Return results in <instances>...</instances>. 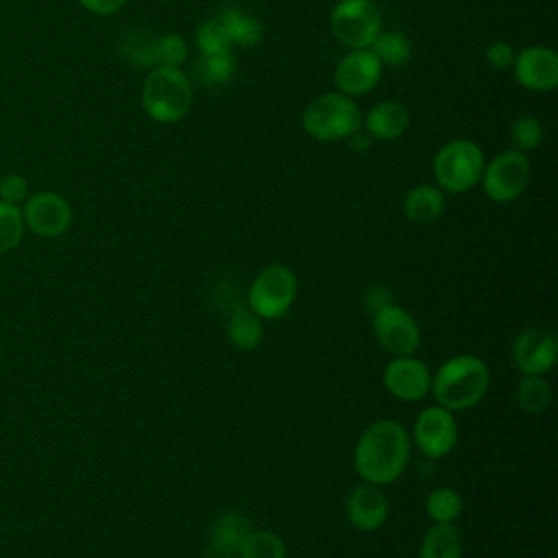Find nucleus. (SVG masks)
I'll return each instance as SVG.
<instances>
[{"label": "nucleus", "instance_id": "a211bd4d", "mask_svg": "<svg viewBox=\"0 0 558 558\" xmlns=\"http://www.w3.org/2000/svg\"><path fill=\"white\" fill-rule=\"evenodd\" d=\"M403 214L414 225H432L445 211V194L438 185L421 183L405 192L403 196Z\"/></svg>", "mask_w": 558, "mask_h": 558}, {"label": "nucleus", "instance_id": "4c0bfd02", "mask_svg": "<svg viewBox=\"0 0 558 558\" xmlns=\"http://www.w3.org/2000/svg\"><path fill=\"white\" fill-rule=\"evenodd\" d=\"M201 558H235V554H231V551H227V549H220V547H216V545H207V547L203 549Z\"/></svg>", "mask_w": 558, "mask_h": 558}, {"label": "nucleus", "instance_id": "dca6fc26", "mask_svg": "<svg viewBox=\"0 0 558 558\" xmlns=\"http://www.w3.org/2000/svg\"><path fill=\"white\" fill-rule=\"evenodd\" d=\"M344 512H347L349 523L355 530H360V532H375V530H379L388 521L390 506H388V499H386L381 486L368 484V482H360L347 495Z\"/></svg>", "mask_w": 558, "mask_h": 558}, {"label": "nucleus", "instance_id": "f8f14e48", "mask_svg": "<svg viewBox=\"0 0 558 558\" xmlns=\"http://www.w3.org/2000/svg\"><path fill=\"white\" fill-rule=\"evenodd\" d=\"M510 355L521 375H545L558 362V340L545 327H527L512 340Z\"/></svg>", "mask_w": 558, "mask_h": 558}, {"label": "nucleus", "instance_id": "72a5a7b5", "mask_svg": "<svg viewBox=\"0 0 558 558\" xmlns=\"http://www.w3.org/2000/svg\"><path fill=\"white\" fill-rule=\"evenodd\" d=\"M514 48L508 44V41H504V39H497V41H493L488 48H486V63L493 68V70H497V72H504V70H508V68H512V61H514Z\"/></svg>", "mask_w": 558, "mask_h": 558}, {"label": "nucleus", "instance_id": "9d476101", "mask_svg": "<svg viewBox=\"0 0 558 558\" xmlns=\"http://www.w3.org/2000/svg\"><path fill=\"white\" fill-rule=\"evenodd\" d=\"M410 440L427 460L449 456L458 442V423L453 412L438 403L423 408L414 418Z\"/></svg>", "mask_w": 558, "mask_h": 558}, {"label": "nucleus", "instance_id": "f704fd0d", "mask_svg": "<svg viewBox=\"0 0 558 558\" xmlns=\"http://www.w3.org/2000/svg\"><path fill=\"white\" fill-rule=\"evenodd\" d=\"M388 303H395V296H392V292H390L386 286L375 283V286H368V288H366V292H364V310H366L368 314L381 310V307L388 305Z\"/></svg>", "mask_w": 558, "mask_h": 558}, {"label": "nucleus", "instance_id": "20e7f679", "mask_svg": "<svg viewBox=\"0 0 558 558\" xmlns=\"http://www.w3.org/2000/svg\"><path fill=\"white\" fill-rule=\"evenodd\" d=\"M301 124L305 133L318 142H338L360 131L362 111L351 96L325 92L303 109Z\"/></svg>", "mask_w": 558, "mask_h": 558}, {"label": "nucleus", "instance_id": "7ed1b4c3", "mask_svg": "<svg viewBox=\"0 0 558 558\" xmlns=\"http://www.w3.org/2000/svg\"><path fill=\"white\" fill-rule=\"evenodd\" d=\"M194 102V89L181 68H150L142 87V107L155 122L172 124L183 120Z\"/></svg>", "mask_w": 558, "mask_h": 558}, {"label": "nucleus", "instance_id": "412c9836", "mask_svg": "<svg viewBox=\"0 0 558 558\" xmlns=\"http://www.w3.org/2000/svg\"><path fill=\"white\" fill-rule=\"evenodd\" d=\"M218 22L222 24L231 44L238 46H257L264 39V24L248 11L240 7H227L220 11Z\"/></svg>", "mask_w": 558, "mask_h": 558}, {"label": "nucleus", "instance_id": "1a4fd4ad", "mask_svg": "<svg viewBox=\"0 0 558 558\" xmlns=\"http://www.w3.org/2000/svg\"><path fill=\"white\" fill-rule=\"evenodd\" d=\"M371 327L377 344L392 357L414 355L421 347V329L416 318L397 301L373 312Z\"/></svg>", "mask_w": 558, "mask_h": 558}, {"label": "nucleus", "instance_id": "e433bc0d", "mask_svg": "<svg viewBox=\"0 0 558 558\" xmlns=\"http://www.w3.org/2000/svg\"><path fill=\"white\" fill-rule=\"evenodd\" d=\"M349 144H351V148L355 153H366L371 148V137L366 133H357L355 131L353 135H349Z\"/></svg>", "mask_w": 558, "mask_h": 558}, {"label": "nucleus", "instance_id": "6e6552de", "mask_svg": "<svg viewBox=\"0 0 558 558\" xmlns=\"http://www.w3.org/2000/svg\"><path fill=\"white\" fill-rule=\"evenodd\" d=\"M532 166L525 153L506 148L497 153L488 163H484L480 183L493 203H512L517 201L530 183Z\"/></svg>", "mask_w": 558, "mask_h": 558}, {"label": "nucleus", "instance_id": "bb28decb", "mask_svg": "<svg viewBox=\"0 0 558 558\" xmlns=\"http://www.w3.org/2000/svg\"><path fill=\"white\" fill-rule=\"evenodd\" d=\"M288 549L279 534L270 530H251L242 541L235 558H286Z\"/></svg>", "mask_w": 558, "mask_h": 558}, {"label": "nucleus", "instance_id": "c85d7f7f", "mask_svg": "<svg viewBox=\"0 0 558 558\" xmlns=\"http://www.w3.org/2000/svg\"><path fill=\"white\" fill-rule=\"evenodd\" d=\"M508 135H510V144L514 150L527 153V150H534L541 146L543 126H541L538 118H534V116H519L512 120Z\"/></svg>", "mask_w": 558, "mask_h": 558}, {"label": "nucleus", "instance_id": "f3484780", "mask_svg": "<svg viewBox=\"0 0 558 558\" xmlns=\"http://www.w3.org/2000/svg\"><path fill=\"white\" fill-rule=\"evenodd\" d=\"M362 124L371 140L392 142L408 131L410 111L401 100H381L368 109L366 118H362Z\"/></svg>", "mask_w": 558, "mask_h": 558}, {"label": "nucleus", "instance_id": "cd10ccee", "mask_svg": "<svg viewBox=\"0 0 558 558\" xmlns=\"http://www.w3.org/2000/svg\"><path fill=\"white\" fill-rule=\"evenodd\" d=\"M24 218L20 205H9L0 201V255L13 251L24 238Z\"/></svg>", "mask_w": 558, "mask_h": 558}, {"label": "nucleus", "instance_id": "2f4dec72", "mask_svg": "<svg viewBox=\"0 0 558 558\" xmlns=\"http://www.w3.org/2000/svg\"><path fill=\"white\" fill-rule=\"evenodd\" d=\"M235 63L231 54H216V57H203L198 63V76L205 85H225L233 78Z\"/></svg>", "mask_w": 558, "mask_h": 558}, {"label": "nucleus", "instance_id": "423d86ee", "mask_svg": "<svg viewBox=\"0 0 558 558\" xmlns=\"http://www.w3.org/2000/svg\"><path fill=\"white\" fill-rule=\"evenodd\" d=\"M296 275L286 264L264 266L248 286L246 305L262 320H277L288 314L296 299Z\"/></svg>", "mask_w": 558, "mask_h": 558}, {"label": "nucleus", "instance_id": "5701e85b", "mask_svg": "<svg viewBox=\"0 0 558 558\" xmlns=\"http://www.w3.org/2000/svg\"><path fill=\"white\" fill-rule=\"evenodd\" d=\"M251 530H253V525L242 512H225L211 523L209 545H216L220 549L235 554Z\"/></svg>", "mask_w": 558, "mask_h": 558}, {"label": "nucleus", "instance_id": "c9c22d12", "mask_svg": "<svg viewBox=\"0 0 558 558\" xmlns=\"http://www.w3.org/2000/svg\"><path fill=\"white\" fill-rule=\"evenodd\" d=\"M76 2L94 15H113L126 4V0H76Z\"/></svg>", "mask_w": 558, "mask_h": 558}, {"label": "nucleus", "instance_id": "0eeeda50", "mask_svg": "<svg viewBox=\"0 0 558 558\" xmlns=\"http://www.w3.org/2000/svg\"><path fill=\"white\" fill-rule=\"evenodd\" d=\"M331 35L347 48H371L381 33V13L373 0H338L329 13Z\"/></svg>", "mask_w": 558, "mask_h": 558}, {"label": "nucleus", "instance_id": "4be33fe9", "mask_svg": "<svg viewBox=\"0 0 558 558\" xmlns=\"http://www.w3.org/2000/svg\"><path fill=\"white\" fill-rule=\"evenodd\" d=\"M514 401L523 414L538 416L551 405V386L543 375H521L514 388Z\"/></svg>", "mask_w": 558, "mask_h": 558}, {"label": "nucleus", "instance_id": "f257e3e1", "mask_svg": "<svg viewBox=\"0 0 558 558\" xmlns=\"http://www.w3.org/2000/svg\"><path fill=\"white\" fill-rule=\"evenodd\" d=\"M412 453L410 432L395 418L366 425L353 449V469L362 482L388 486L408 469Z\"/></svg>", "mask_w": 558, "mask_h": 558}, {"label": "nucleus", "instance_id": "6ab92c4d", "mask_svg": "<svg viewBox=\"0 0 558 558\" xmlns=\"http://www.w3.org/2000/svg\"><path fill=\"white\" fill-rule=\"evenodd\" d=\"M227 338L238 351H255L264 338V320L248 305H235L227 318Z\"/></svg>", "mask_w": 558, "mask_h": 558}, {"label": "nucleus", "instance_id": "f03ea898", "mask_svg": "<svg viewBox=\"0 0 558 558\" xmlns=\"http://www.w3.org/2000/svg\"><path fill=\"white\" fill-rule=\"evenodd\" d=\"M490 388V371L486 362L471 353H460L445 360L432 373L429 395L449 412H464L482 403Z\"/></svg>", "mask_w": 558, "mask_h": 558}, {"label": "nucleus", "instance_id": "a878e982", "mask_svg": "<svg viewBox=\"0 0 558 558\" xmlns=\"http://www.w3.org/2000/svg\"><path fill=\"white\" fill-rule=\"evenodd\" d=\"M155 44L157 37H153L146 28H131L120 39V54L137 68H155Z\"/></svg>", "mask_w": 558, "mask_h": 558}, {"label": "nucleus", "instance_id": "393cba45", "mask_svg": "<svg viewBox=\"0 0 558 558\" xmlns=\"http://www.w3.org/2000/svg\"><path fill=\"white\" fill-rule=\"evenodd\" d=\"M371 52L381 61V65L399 68L412 59V41L401 31H381L371 44Z\"/></svg>", "mask_w": 558, "mask_h": 558}, {"label": "nucleus", "instance_id": "2eb2a0df", "mask_svg": "<svg viewBox=\"0 0 558 558\" xmlns=\"http://www.w3.org/2000/svg\"><path fill=\"white\" fill-rule=\"evenodd\" d=\"M381 78V61L371 52V48H360L347 52L333 72V83L338 92L347 96H364L375 89Z\"/></svg>", "mask_w": 558, "mask_h": 558}, {"label": "nucleus", "instance_id": "c756f323", "mask_svg": "<svg viewBox=\"0 0 558 558\" xmlns=\"http://www.w3.org/2000/svg\"><path fill=\"white\" fill-rule=\"evenodd\" d=\"M196 46L201 50V57H216L229 54L231 41L218 20H205L196 28Z\"/></svg>", "mask_w": 558, "mask_h": 558}, {"label": "nucleus", "instance_id": "4468645a", "mask_svg": "<svg viewBox=\"0 0 558 558\" xmlns=\"http://www.w3.org/2000/svg\"><path fill=\"white\" fill-rule=\"evenodd\" d=\"M514 78L530 92H554L558 85V54L549 46H527L514 54Z\"/></svg>", "mask_w": 558, "mask_h": 558}, {"label": "nucleus", "instance_id": "ddd939ff", "mask_svg": "<svg viewBox=\"0 0 558 558\" xmlns=\"http://www.w3.org/2000/svg\"><path fill=\"white\" fill-rule=\"evenodd\" d=\"M384 388L399 401L414 403L429 395L432 371L429 366L414 355L390 357L381 371Z\"/></svg>", "mask_w": 558, "mask_h": 558}, {"label": "nucleus", "instance_id": "39448f33", "mask_svg": "<svg viewBox=\"0 0 558 558\" xmlns=\"http://www.w3.org/2000/svg\"><path fill=\"white\" fill-rule=\"evenodd\" d=\"M484 163V150L473 140L460 137L438 148L432 161V172L442 192L464 194L480 183Z\"/></svg>", "mask_w": 558, "mask_h": 558}, {"label": "nucleus", "instance_id": "473e14b6", "mask_svg": "<svg viewBox=\"0 0 558 558\" xmlns=\"http://www.w3.org/2000/svg\"><path fill=\"white\" fill-rule=\"evenodd\" d=\"M28 196V181L17 172H7L0 177V201L9 205H22Z\"/></svg>", "mask_w": 558, "mask_h": 558}, {"label": "nucleus", "instance_id": "b1692460", "mask_svg": "<svg viewBox=\"0 0 558 558\" xmlns=\"http://www.w3.org/2000/svg\"><path fill=\"white\" fill-rule=\"evenodd\" d=\"M462 508V495L451 486H436L425 497V514L432 523H456Z\"/></svg>", "mask_w": 558, "mask_h": 558}, {"label": "nucleus", "instance_id": "9b49d317", "mask_svg": "<svg viewBox=\"0 0 558 558\" xmlns=\"http://www.w3.org/2000/svg\"><path fill=\"white\" fill-rule=\"evenodd\" d=\"M24 227L39 235V238H59L72 225V207L70 203L50 190L28 194L26 201L20 205Z\"/></svg>", "mask_w": 558, "mask_h": 558}, {"label": "nucleus", "instance_id": "aec40b11", "mask_svg": "<svg viewBox=\"0 0 558 558\" xmlns=\"http://www.w3.org/2000/svg\"><path fill=\"white\" fill-rule=\"evenodd\" d=\"M464 541L456 523H432L418 545V558H462Z\"/></svg>", "mask_w": 558, "mask_h": 558}, {"label": "nucleus", "instance_id": "7c9ffc66", "mask_svg": "<svg viewBox=\"0 0 558 558\" xmlns=\"http://www.w3.org/2000/svg\"><path fill=\"white\" fill-rule=\"evenodd\" d=\"M187 41L177 35V33H166L161 37H157L155 44V57H157V65H170V68H181L187 59Z\"/></svg>", "mask_w": 558, "mask_h": 558}]
</instances>
